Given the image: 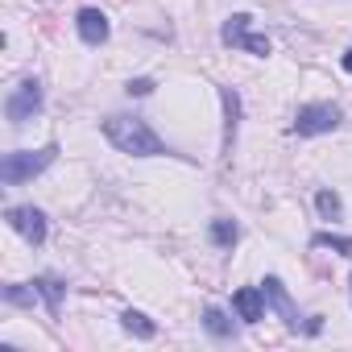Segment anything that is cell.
<instances>
[{"label": "cell", "mask_w": 352, "mask_h": 352, "mask_svg": "<svg viewBox=\"0 0 352 352\" xmlns=\"http://www.w3.org/2000/svg\"><path fill=\"white\" fill-rule=\"evenodd\" d=\"M104 137L120 149V153H133V157H157L166 153V141L137 116H108L104 120Z\"/></svg>", "instance_id": "cell-1"}, {"label": "cell", "mask_w": 352, "mask_h": 352, "mask_svg": "<svg viewBox=\"0 0 352 352\" xmlns=\"http://www.w3.org/2000/svg\"><path fill=\"white\" fill-rule=\"evenodd\" d=\"M58 157V145H42V149H17V153H5V162H0V179H5L9 187H21L30 179H38V174Z\"/></svg>", "instance_id": "cell-2"}, {"label": "cell", "mask_w": 352, "mask_h": 352, "mask_svg": "<svg viewBox=\"0 0 352 352\" xmlns=\"http://www.w3.org/2000/svg\"><path fill=\"white\" fill-rule=\"evenodd\" d=\"M220 38H224L228 46H236V50L257 54V58H265V54H270V38L253 30V17H249V13L228 17V21H224V30H220Z\"/></svg>", "instance_id": "cell-3"}, {"label": "cell", "mask_w": 352, "mask_h": 352, "mask_svg": "<svg viewBox=\"0 0 352 352\" xmlns=\"http://www.w3.org/2000/svg\"><path fill=\"white\" fill-rule=\"evenodd\" d=\"M340 120H344V112L336 104H307L294 116V133L298 137H319V133H331Z\"/></svg>", "instance_id": "cell-4"}, {"label": "cell", "mask_w": 352, "mask_h": 352, "mask_svg": "<svg viewBox=\"0 0 352 352\" xmlns=\"http://www.w3.org/2000/svg\"><path fill=\"white\" fill-rule=\"evenodd\" d=\"M34 112H42V83H38V79H25V83H17L13 96L5 100V116H9L13 124H25Z\"/></svg>", "instance_id": "cell-5"}, {"label": "cell", "mask_w": 352, "mask_h": 352, "mask_svg": "<svg viewBox=\"0 0 352 352\" xmlns=\"http://www.w3.org/2000/svg\"><path fill=\"white\" fill-rule=\"evenodd\" d=\"M5 216H9L13 232H21L30 245H42V241H46V216H42L38 208H30V204H25V208H9Z\"/></svg>", "instance_id": "cell-6"}, {"label": "cell", "mask_w": 352, "mask_h": 352, "mask_svg": "<svg viewBox=\"0 0 352 352\" xmlns=\"http://www.w3.org/2000/svg\"><path fill=\"white\" fill-rule=\"evenodd\" d=\"M75 30H79V38L87 42V46H104L108 42V17L100 13V9H79V17H75Z\"/></svg>", "instance_id": "cell-7"}, {"label": "cell", "mask_w": 352, "mask_h": 352, "mask_svg": "<svg viewBox=\"0 0 352 352\" xmlns=\"http://www.w3.org/2000/svg\"><path fill=\"white\" fill-rule=\"evenodd\" d=\"M232 307H236V315H241L245 323H257V319H265V290L241 286V290L232 294Z\"/></svg>", "instance_id": "cell-8"}, {"label": "cell", "mask_w": 352, "mask_h": 352, "mask_svg": "<svg viewBox=\"0 0 352 352\" xmlns=\"http://www.w3.org/2000/svg\"><path fill=\"white\" fill-rule=\"evenodd\" d=\"M265 298H270V302H274V307L282 311L286 327H290V331H298V311L290 307V298H286V286H282L278 278H265Z\"/></svg>", "instance_id": "cell-9"}, {"label": "cell", "mask_w": 352, "mask_h": 352, "mask_svg": "<svg viewBox=\"0 0 352 352\" xmlns=\"http://www.w3.org/2000/svg\"><path fill=\"white\" fill-rule=\"evenodd\" d=\"M34 290L46 298V311L58 315V307H63V290H67V286H63L58 278H34Z\"/></svg>", "instance_id": "cell-10"}, {"label": "cell", "mask_w": 352, "mask_h": 352, "mask_svg": "<svg viewBox=\"0 0 352 352\" xmlns=\"http://www.w3.org/2000/svg\"><path fill=\"white\" fill-rule=\"evenodd\" d=\"M120 323H124V331H133V336H141V340H149V336L157 331L141 311H124V315H120Z\"/></svg>", "instance_id": "cell-11"}, {"label": "cell", "mask_w": 352, "mask_h": 352, "mask_svg": "<svg viewBox=\"0 0 352 352\" xmlns=\"http://www.w3.org/2000/svg\"><path fill=\"white\" fill-rule=\"evenodd\" d=\"M220 96H224V108H228V129H224V145L232 149V137H236V112H241V100H236V91H228V87H224Z\"/></svg>", "instance_id": "cell-12"}, {"label": "cell", "mask_w": 352, "mask_h": 352, "mask_svg": "<svg viewBox=\"0 0 352 352\" xmlns=\"http://www.w3.org/2000/svg\"><path fill=\"white\" fill-rule=\"evenodd\" d=\"M204 327H208L212 336H220V340H224V336H232L228 315H224V311H216V307H208V311H204Z\"/></svg>", "instance_id": "cell-13"}, {"label": "cell", "mask_w": 352, "mask_h": 352, "mask_svg": "<svg viewBox=\"0 0 352 352\" xmlns=\"http://www.w3.org/2000/svg\"><path fill=\"white\" fill-rule=\"evenodd\" d=\"M236 236H241V232H236V224H228V220H216V224H212V241H216L220 249H232V245H236Z\"/></svg>", "instance_id": "cell-14"}, {"label": "cell", "mask_w": 352, "mask_h": 352, "mask_svg": "<svg viewBox=\"0 0 352 352\" xmlns=\"http://www.w3.org/2000/svg\"><path fill=\"white\" fill-rule=\"evenodd\" d=\"M311 245H315V249H340V253L352 257V236H327V232H323V236H315Z\"/></svg>", "instance_id": "cell-15"}, {"label": "cell", "mask_w": 352, "mask_h": 352, "mask_svg": "<svg viewBox=\"0 0 352 352\" xmlns=\"http://www.w3.org/2000/svg\"><path fill=\"white\" fill-rule=\"evenodd\" d=\"M315 204H319V212H323L327 220H336V216H340V195H336V191H319V195H315Z\"/></svg>", "instance_id": "cell-16"}, {"label": "cell", "mask_w": 352, "mask_h": 352, "mask_svg": "<svg viewBox=\"0 0 352 352\" xmlns=\"http://www.w3.org/2000/svg\"><path fill=\"white\" fill-rule=\"evenodd\" d=\"M34 294H38V290H21V286H9V290H5V298H9V302H17V307L34 302Z\"/></svg>", "instance_id": "cell-17"}, {"label": "cell", "mask_w": 352, "mask_h": 352, "mask_svg": "<svg viewBox=\"0 0 352 352\" xmlns=\"http://www.w3.org/2000/svg\"><path fill=\"white\" fill-rule=\"evenodd\" d=\"M153 91V79H133L129 83V96H149Z\"/></svg>", "instance_id": "cell-18"}, {"label": "cell", "mask_w": 352, "mask_h": 352, "mask_svg": "<svg viewBox=\"0 0 352 352\" xmlns=\"http://www.w3.org/2000/svg\"><path fill=\"white\" fill-rule=\"evenodd\" d=\"M344 71H348V75H352V50H348V54H344Z\"/></svg>", "instance_id": "cell-19"}]
</instances>
